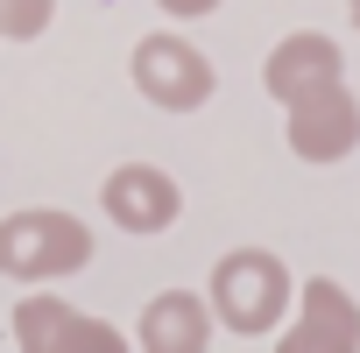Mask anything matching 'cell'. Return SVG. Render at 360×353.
<instances>
[{"label":"cell","instance_id":"12","mask_svg":"<svg viewBox=\"0 0 360 353\" xmlns=\"http://www.w3.org/2000/svg\"><path fill=\"white\" fill-rule=\"evenodd\" d=\"M155 8L169 15V22H198V15H212L219 0H155Z\"/></svg>","mask_w":360,"mask_h":353},{"label":"cell","instance_id":"10","mask_svg":"<svg viewBox=\"0 0 360 353\" xmlns=\"http://www.w3.org/2000/svg\"><path fill=\"white\" fill-rule=\"evenodd\" d=\"M50 353H134V339H127V332H120L113 318H92V311H71Z\"/></svg>","mask_w":360,"mask_h":353},{"label":"cell","instance_id":"4","mask_svg":"<svg viewBox=\"0 0 360 353\" xmlns=\"http://www.w3.org/2000/svg\"><path fill=\"white\" fill-rule=\"evenodd\" d=\"M283 134H290V155L297 162H346L360 148V99L353 85H318L304 99L283 106Z\"/></svg>","mask_w":360,"mask_h":353},{"label":"cell","instance_id":"1","mask_svg":"<svg viewBox=\"0 0 360 353\" xmlns=\"http://www.w3.org/2000/svg\"><path fill=\"white\" fill-rule=\"evenodd\" d=\"M92 262V226L64 205H29L0 219V276L22 290H50Z\"/></svg>","mask_w":360,"mask_h":353},{"label":"cell","instance_id":"3","mask_svg":"<svg viewBox=\"0 0 360 353\" xmlns=\"http://www.w3.org/2000/svg\"><path fill=\"white\" fill-rule=\"evenodd\" d=\"M127 78H134V92H141L148 106H162V113H198V106L219 92L212 57H205L191 36H176V29L141 36L134 57H127Z\"/></svg>","mask_w":360,"mask_h":353},{"label":"cell","instance_id":"11","mask_svg":"<svg viewBox=\"0 0 360 353\" xmlns=\"http://www.w3.org/2000/svg\"><path fill=\"white\" fill-rule=\"evenodd\" d=\"M57 22V0H0V43H36Z\"/></svg>","mask_w":360,"mask_h":353},{"label":"cell","instance_id":"6","mask_svg":"<svg viewBox=\"0 0 360 353\" xmlns=\"http://www.w3.org/2000/svg\"><path fill=\"white\" fill-rule=\"evenodd\" d=\"M99 212H106V226L148 240V233H169L184 219V191H176V176L155 169V162H120L99 184Z\"/></svg>","mask_w":360,"mask_h":353},{"label":"cell","instance_id":"5","mask_svg":"<svg viewBox=\"0 0 360 353\" xmlns=\"http://www.w3.org/2000/svg\"><path fill=\"white\" fill-rule=\"evenodd\" d=\"M276 353H360V304H353V290L332 283V276L297 283V304H290V325L276 332Z\"/></svg>","mask_w":360,"mask_h":353},{"label":"cell","instance_id":"9","mask_svg":"<svg viewBox=\"0 0 360 353\" xmlns=\"http://www.w3.org/2000/svg\"><path fill=\"white\" fill-rule=\"evenodd\" d=\"M71 311H78V304H64L57 290H29V297L15 304V353H50Z\"/></svg>","mask_w":360,"mask_h":353},{"label":"cell","instance_id":"2","mask_svg":"<svg viewBox=\"0 0 360 353\" xmlns=\"http://www.w3.org/2000/svg\"><path fill=\"white\" fill-rule=\"evenodd\" d=\"M205 304L226 332L240 339H262V332H283L290 304H297V283L283 269V255L269 248H233L212 262V283H205Z\"/></svg>","mask_w":360,"mask_h":353},{"label":"cell","instance_id":"8","mask_svg":"<svg viewBox=\"0 0 360 353\" xmlns=\"http://www.w3.org/2000/svg\"><path fill=\"white\" fill-rule=\"evenodd\" d=\"M339 78H346V57H339V43L318 36V29L283 36V43L269 50V64H262V92H269L276 106H290V99H304V92H318V85H339Z\"/></svg>","mask_w":360,"mask_h":353},{"label":"cell","instance_id":"7","mask_svg":"<svg viewBox=\"0 0 360 353\" xmlns=\"http://www.w3.org/2000/svg\"><path fill=\"white\" fill-rule=\"evenodd\" d=\"M212 304L198 290H155L134 318V353H212Z\"/></svg>","mask_w":360,"mask_h":353},{"label":"cell","instance_id":"13","mask_svg":"<svg viewBox=\"0 0 360 353\" xmlns=\"http://www.w3.org/2000/svg\"><path fill=\"white\" fill-rule=\"evenodd\" d=\"M346 15H353V29H360V0H353V8H346Z\"/></svg>","mask_w":360,"mask_h":353}]
</instances>
